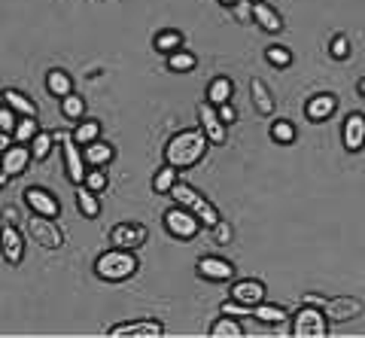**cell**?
<instances>
[{"label":"cell","mask_w":365,"mask_h":338,"mask_svg":"<svg viewBox=\"0 0 365 338\" xmlns=\"http://www.w3.org/2000/svg\"><path fill=\"white\" fill-rule=\"evenodd\" d=\"M265 61L274 67H289L292 64V52L287 46H268L265 49Z\"/></svg>","instance_id":"d590c367"},{"label":"cell","mask_w":365,"mask_h":338,"mask_svg":"<svg viewBox=\"0 0 365 338\" xmlns=\"http://www.w3.org/2000/svg\"><path fill=\"white\" fill-rule=\"evenodd\" d=\"M61 113L67 119H83L86 116V98H79V95H64L61 98Z\"/></svg>","instance_id":"836d02e7"},{"label":"cell","mask_w":365,"mask_h":338,"mask_svg":"<svg viewBox=\"0 0 365 338\" xmlns=\"http://www.w3.org/2000/svg\"><path fill=\"white\" fill-rule=\"evenodd\" d=\"M71 138H73L76 146H86V143H91V140H98V138H101V122H95V119L79 122V126L73 128Z\"/></svg>","instance_id":"4316f807"},{"label":"cell","mask_w":365,"mask_h":338,"mask_svg":"<svg viewBox=\"0 0 365 338\" xmlns=\"http://www.w3.org/2000/svg\"><path fill=\"white\" fill-rule=\"evenodd\" d=\"M55 140H61V153H64V171L71 177V183L83 186L86 180V159H83V146H76L71 134H52Z\"/></svg>","instance_id":"52a82bcc"},{"label":"cell","mask_w":365,"mask_h":338,"mask_svg":"<svg viewBox=\"0 0 365 338\" xmlns=\"http://www.w3.org/2000/svg\"><path fill=\"white\" fill-rule=\"evenodd\" d=\"M4 104L13 110L16 116H37V104H34L28 95L16 92V88H6V92H4Z\"/></svg>","instance_id":"44dd1931"},{"label":"cell","mask_w":365,"mask_h":338,"mask_svg":"<svg viewBox=\"0 0 365 338\" xmlns=\"http://www.w3.org/2000/svg\"><path fill=\"white\" fill-rule=\"evenodd\" d=\"M210 229H213V235H216V244H232V225H228L222 217L220 220H216V225H210Z\"/></svg>","instance_id":"ab89813d"},{"label":"cell","mask_w":365,"mask_h":338,"mask_svg":"<svg viewBox=\"0 0 365 338\" xmlns=\"http://www.w3.org/2000/svg\"><path fill=\"white\" fill-rule=\"evenodd\" d=\"M46 88H49L55 98H64V95L73 92V80H71V76H67L64 71H58V67H55V71L46 73Z\"/></svg>","instance_id":"cb8c5ba5"},{"label":"cell","mask_w":365,"mask_h":338,"mask_svg":"<svg viewBox=\"0 0 365 338\" xmlns=\"http://www.w3.org/2000/svg\"><path fill=\"white\" fill-rule=\"evenodd\" d=\"M0 253L9 265H19L25 259V238L13 222H4V229H0Z\"/></svg>","instance_id":"8fae6325"},{"label":"cell","mask_w":365,"mask_h":338,"mask_svg":"<svg viewBox=\"0 0 365 338\" xmlns=\"http://www.w3.org/2000/svg\"><path fill=\"white\" fill-rule=\"evenodd\" d=\"M335 110H338V98L329 95V92H323V95H314V98L304 104V116L311 119V122H323V119L332 116Z\"/></svg>","instance_id":"e0dca14e"},{"label":"cell","mask_w":365,"mask_h":338,"mask_svg":"<svg viewBox=\"0 0 365 338\" xmlns=\"http://www.w3.org/2000/svg\"><path fill=\"white\" fill-rule=\"evenodd\" d=\"M317 308L323 311V317L329 323H347L353 317L362 314V299H353V296H335V299H326V302H317Z\"/></svg>","instance_id":"8992f818"},{"label":"cell","mask_w":365,"mask_h":338,"mask_svg":"<svg viewBox=\"0 0 365 338\" xmlns=\"http://www.w3.org/2000/svg\"><path fill=\"white\" fill-rule=\"evenodd\" d=\"M195 64H198V58L192 52H186V49H177V52L168 55V67L174 73H189V71H195Z\"/></svg>","instance_id":"f546056e"},{"label":"cell","mask_w":365,"mask_h":338,"mask_svg":"<svg viewBox=\"0 0 365 338\" xmlns=\"http://www.w3.org/2000/svg\"><path fill=\"white\" fill-rule=\"evenodd\" d=\"M6 180H9V177H6L4 171H0V189H4V186H6Z\"/></svg>","instance_id":"f6af8a7d"},{"label":"cell","mask_w":365,"mask_h":338,"mask_svg":"<svg viewBox=\"0 0 365 338\" xmlns=\"http://www.w3.org/2000/svg\"><path fill=\"white\" fill-rule=\"evenodd\" d=\"M250 95H253V104H256V110L262 113V116H271L274 113V98L268 92V86L262 80H253L250 83Z\"/></svg>","instance_id":"603a6c76"},{"label":"cell","mask_w":365,"mask_h":338,"mask_svg":"<svg viewBox=\"0 0 365 338\" xmlns=\"http://www.w3.org/2000/svg\"><path fill=\"white\" fill-rule=\"evenodd\" d=\"M16 140H13V134H6V131H0V153L4 150H9V146H13Z\"/></svg>","instance_id":"7bdbcfd3"},{"label":"cell","mask_w":365,"mask_h":338,"mask_svg":"<svg viewBox=\"0 0 365 338\" xmlns=\"http://www.w3.org/2000/svg\"><path fill=\"white\" fill-rule=\"evenodd\" d=\"M220 4H222V6H237L241 0H220Z\"/></svg>","instance_id":"ee69618b"},{"label":"cell","mask_w":365,"mask_h":338,"mask_svg":"<svg viewBox=\"0 0 365 338\" xmlns=\"http://www.w3.org/2000/svg\"><path fill=\"white\" fill-rule=\"evenodd\" d=\"M25 235L34 241L46 247V250H58V247H64V235L61 229L55 225L52 217H40V213H31V217L25 220Z\"/></svg>","instance_id":"277c9868"},{"label":"cell","mask_w":365,"mask_h":338,"mask_svg":"<svg viewBox=\"0 0 365 338\" xmlns=\"http://www.w3.org/2000/svg\"><path fill=\"white\" fill-rule=\"evenodd\" d=\"M28 162H31V150H28V143H13L9 150L0 153V171H4L6 177H19V174H25Z\"/></svg>","instance_id":"5bb4252c"},{"label":"cell","mask_w":365,"mask_h":338,"mask_svg":"<svg viewBox=\"0 0 365 338\" xmlns=\"http://www.w3.org/2000/svg\"><path fill=\"white\" fill-rule=\"evenodd\" d=\"M250 317H256V320H262V323H268V326H274V323H283L289 317L287 311H283L280 305H265V302H259V305H253V314Z\"/></svg>","instance_id":"d4e9b609"},{"label":"cell","mask_w":365,"mask_h":338,"mask_svg":"<svg viewBox=\"0 0 365 338\" xmlns=\"http://www.w3.org/2000/svg\"><path fill=\"white\" fill-rule=\"evenodd\" d=\"M177 174H180L177 168H170V165H162V168H158V171H155V177H153V189H155L158 195H168V193H170V186H174L177 180H180Z\"/></svg>","instance_id":"83f0119b"},{"label":"cell","mask_w":365,"mask_h":338,"mask_svg":"<svg viewBox=\"0 0 365 338\" xmlns=\"http://www.w3.org/2000/svg\"><path fill=\"white\" fill-rule=\"evenodd\" d=\"M137 250H119V247H113V250L101 253L95 259V275L101 280H110V284H119V280H128L131 275H137Z\"/></svg>","instance_id":"7a4b0ae2"},{"label":"cell","mask_w":365,"mask_h":338,"mask_svg":"<svg viewBox=\"0 0 365 338\" xmlns=\"http://www.w3.org/2000/svg\"><path fill=\"white\" fill-rule=\"evenodd\" d=\"M232 95H235V83L228 80V76H216V80L210 83V88H207V104H213V107L228 104Z\"/></svg>","instance_id":"7402d4cb"},{"label":"cell","mask_w":365,"mask_h":338,"mask_svg":"<svg viewBox=\"0 0 365 338\" xmlns=\"http://www.w3.org/2000/svg\"><path fill=\"white\" fill-rule=\"evenodd\" d=\"M146 238H150V232H146V225H140V222H119V225H113V232H110V244L119 247V250H140Z\"/></svg>","instance_id":"9c48e42d"},{"label":"cell","mask_w":365,"mask_h":338,"mask_svg":"<svg viewBox=\"0 0 365 338\" xmlns=\"http://www.w3.org/2000/svg\"><path fill=\"white\" fill-rule=\"evenodd\" d=\"M52 143H55V138H52L49 131H37V134H34V138H31V143H28V146H31V159L43 162L46 155L52 153Z\"/></svg>","instance_id":"4dcf8cb0"},{"label":"cell","mask_w":365,"mask_h":338,"mask_svg":"<svg viewBox=\"0 0 365 338\" xmlns=\"http://www.w3.org/2000/svg\"><path fill=\"white\" fill-rule=\"evenodd\" d=\"M207 146L210 143H207V138H204V131H198V128L180 131L165 146V165L177 168V171H182V168H192V165H198L204 159Z\"/></svg>","instance_id":"6da1fadb"},{"label":"cell","mask_w":365,"mask_h":338,"mask_svg":"<svg viewBox=\"0 0 365 338\" xmlns=\"http://www.w3.org/2000/svg\"><path fill=\"white\" fill-rule=\"evenodd\" d=\"M155 49L165 52V55L182 49V34L180 31H158L155 34Z\"/></svg>","instance_id":"d6a6232c"},{"label":"cell","mask_w":365,"mask_h":338,"mask_svg":"<svg viewBox=\"0 0 365 338\" xmlns=\"http://www.w3.org/2000/svg\"><path fill=\"white\" fill-rule=\"evenodd\" d=\"M292 335L295 338H326L329 335V320L323 317V311L311 302H304L299 314L292 317Z\"/></svg>","instance_id":"5b68a950"},{"label":"cell","mask_w":365,"mask_h":338,"mask_svg":"<svg viewBox=\"0 0 365 338\" xmlns=\"http://www.w3.org/2000/svg\"><path fill=\"white\" fill-rule=\"evenodd\" d=\"M0 107H4V92H0Z\"/></svg>","instance_id":"7dc6e473"},{"label":"cell","mask_w":365,"mask_h":338,"mask_svg":"<svg viewBox=\"0 0 365 338\" xmlns=\"http://www.w3.org/2000/svg\"><path fill=\"white\" fill-rule=\"evenodd\" d=\"M271 140H277V143H292L295 140V126L287 119H277L271 126Z\"/></svg>","instance_id":"e575fe53"},{"label":"cell","mask_w":365,"mask_h":338,"mask_svg":"<svg viewBox=\"0 0 365 338\" xmlns=\"http://www.w3.org/2000/svg\"><path fill=\"white\" fill-rule=\"evenodd\" d=\"M216 116L222 119V126H232V122L237 119V113H235L232 104H220V107H216Z\"/></svg>","instance_id":"b9f144b4"},{"label":"cell","mask_w":365,"mask_h":338,"mask_svg":"<svg viewBox=\"0 0 365 338\" xmlns=\"http://www.w3.org/2000/svg\"><path fill=\"white\" fill-rule=\"evenodd\" d=\"M4 222H6V220H4V213H0V229H4Z\"/></svg>","instance_id":"bcb514c9"},{"label":"cell","mask_w":365,"mask_h":338,"mask_svg":"<svg viewBox=\"0 0 365 338\" xmlns=\"http://www.w3.org/2000/svg\"><path fill=\"white\" fill-rule=\"evenodd\" d=\"M232 299L241 302V305H259V302H265V284L256 277H247V280H235L232 284Z\"/></svg>","instance_id":"2e32d148"},{"label":"cell","mask_w":365,"mask_h":338,"mask_svg":"<svg viewBox=\"0 0 365 338\" xmlns=\"http://www.w3.org/2000/svg\"><path fill=\"white\" fill-rule=\"evenodd\" d=\"M210 335H213V338H241V335H244V329H241V323H237L235 317H228V314H222V317L210 326Z\"/></svg>","instance_id":"484cf974"},{"label":"cell","mask_w":365,"mask_h":338,"mask_svg":"<svg viewBox=\"0 0 365 338\" xmlns=\"http://www.w3.org/2000/svg\"><path fill=\"white\" fill-rule=\"evenodd\" d=\"M76 208H79V213H86L88 220H95L98 213H101V201H98V193H88L86 186H79V193H76Z\"/></svg>","instance_id":"f1b7e54d"},{"label":"cell","mask_w":365,"mask_h":338,"mask_svg":"<svg viewBox=\"0 0 365 338\" xmlns=\"http://www.w3.org/2000/svg\"><path fill=\"white\" fill-rule=\"evenodd\" d=\"M25 205L31 208V213H40V217H58V198H55L49 189H43V186H31L28 193H25Z\"/></svg>","instance_id":"4fadbf2b"},{"label":"cell","mask_w":365,"mask_h":338,"mask_svg":"<svg viewBox=\"0 0 365 338\" xmlns=\"http://www.w3.org/2000/svg\"><path fill=\"white\" fill-rule=\"evenodd\" d=\"M250 4H262V0H250Z\"/></svg>","instance_id":"c3c4849f"},{"label":"cell","mask_w":365,"mask_h":338,"mask_svg":"<svg viewBox=\"0 0 365 338\" xmlns=\"http://www.w3.org/2000/svg\"><path fill=\"white\" fill-rule=\"evenodd\" d=\"M329 52H332V58L338 61H344L347 55H350V40L344 37V34H338V37L332 40V46H329Z\"/></svg>","instance_id":"f35d334b"},{"label":"cell","mask_w":365,"mask_h":338,"mask_svg":"<svg viewBox=\"0 0 365 338\" xmlns=\"http://www.w3.org/2000/svg\"><path fill=\"white\" fill-rule=\"evenodd\" d=\"M113 338H125V335H137V338H158L165 335V326L158 320H131V323H119L113 326V329L107 332Z\"/></svg>","instance_id":"9a60e30c"},{"label":"cell","mask_w":365,"mask_h":338,"mask_svg":"<svg viewBox=\"0 0 365 338\" xmlns=\"http://www.w3.org/2000/svg\"><path fill=\"white\" fill-rule=\"evenodd\" d=\"M16 122H19V116L13 110H9L6 104L0 107V131H6V134H13V128H16Z\"/></svg>","instance_id":"60d3db41"},{"label":"cell","mask_w":365,"mask_h":338,"mask_svg":"<svg viewBox=\"0 0 365 338\" xmlns=\"http://www.w3.org/2000/svg\"><path fill=\"white\" fill-rule=\"evenodd\" d=\"M365 143V116L362 113H350L344 119V146L350 153H362Z\"/></svg>","instance_id":"ac0fdd59"},{"label":"cell","mask_w":365,"mask_h":338,"mask_svg":"<svg viewBox=\"0 0 365 338\" xmlns=\"http://www.w3.org/2000/svg\"><path fill=\"white\" fill-rule=\"evenodd\" d=\"M37 131H40L37 116H19L16 128H13V140H16V143H31V138H34Z\"/></svg>","instance_id":"1f68e13d"},{"label":"cell","mask_w":365,"mask_h":338,"mask_svg":"<svg viewBox=\"0 0 365 338\" xmlns=\"http://www.w3.org/2000/svg\"><path fill=\"white\" fill-rule=\"evenodd\" d=\"M220 311L228 314V317H250V314H253V308H250V305H241V302H235V299L222 302V308H220Z\"/></svg>","instance_id":"74e56055"},{"label":"cell","mask_w":365,"mask_h":338,"mask_svg":"<svg viewBox=\"0 0 365 338\" xmlns=\"http://www.w3.org/2000/svg\"><path fill=\"white\" fill-rule=\"evenodd\" d=\"M195 268L204 280H213V284H228V280H235V272H237L228 259H220V256H201Z\"/></svg>","instance_id":"30bf717a"},{"label":"cell","mask_w":365,"mask_h":338,"mask_svg":"<svg viewBox=\"0 0 365 338\" xmlns=\"http://www.w3.org/2000/svg\"><path fill=\"white\" fill-rule=\"evenodd\" d=\"M83 186L88 189V193H104V189H107V174L101 171V168H95V171H86Z\"/></svg>","instance_id":"8d00e7d4"},{"label":"cell","mask_w":365,"mask_h":338,"mask_svg":"<svg viewBox=\"0 0 365 338\" xmlns=\"http://www.w3.org/2000/svg\"><path fill=\"white\" fill-rule=\"evenodd\" d=\"M198 122H201V131H204V138H207V143H213V146L225 143V126H222V119L216 116V107L207 104V101L198 104Z\"/></svg>","instance_id":"7c38bea8"},{"label":"cell","mask_w":365,"mask_h":338,"mask_svg":"<svg viewBox=\"0 0 365 338\" xmlns=\"http://www.w3.org/2000/svg\"><path fill=\"white\" fill-rule=\"evenodd\" d=\"M170 198L177 201L180 208H186L192 217H195L198 222H204L210 229V225H216V220H220V210H216L210 201H207V195H201L195 186H189V183H182V180H177L174 186H170V193H168Z\"/></svg>","instance_id":"3957f363"},{"label":"cell","mask_w":365,"mask_h":338,"mask_svg":"<svg viewBox=\"0 0 365 338\" xmlns=\"http://www.w3.org/2000/svg\"><path fill=\"white\" fill-rule=\"evenodd\" d=\"M250 13H253V21L262 28V31H268V34H280L283 31V19L280 13H274V9L262 0V4H253L250 6Z\"/></svg>","instance_id":"ffe728a7"},{"label":"cell","mask_w":365,"mask_h":338,"mask_svg":"<svg viewBox=\"0 0 365 338\" xmlns=\"http://www.w3.org/2000/svg\"><path fill=\"white\" fill-rule=\"evenodd\" d=\"M83 159L91 165V168H104V165H110L113 159H116V150L107 143V140H91V143H86L83 146Z\"/></svg>","instance_id":"d6986e66"},{"label":"cell","mask_w":365,"mask_h":338,"mask_svg":"<svg viewBox=\"0 0 365 338\" xmlns=\"http://www.w3.org/2000/svg\"><path fill=\"white\" fill-rule=\"evenodd\" d=\"M165 229L174 235V238H180V241H189V238H195V235L201 232V222L192 217V213L186 210V208H170V210H165Z\"/></svg>","instance_id":"ba28073f"}]
</instances>
